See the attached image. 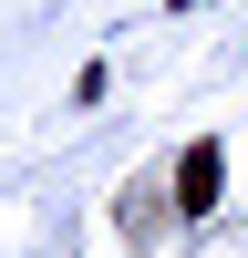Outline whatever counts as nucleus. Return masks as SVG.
I'll return each instance as SVG.
<instances>
[{"mask_svg":"<svg viewBox=\"0 0 248 258\" xmlns=\"http://www.w3.org/2000/svg\"><path fill=\"white\" fill-rule=\"evenodd\" d=\"M217 197H227V155L217 145H186L176 155V217H207Z\"/></svg>","mask_w":248,"mask_h":258,"instance_id":"f257e3e1","label":"nucleus"}]
</instances>
